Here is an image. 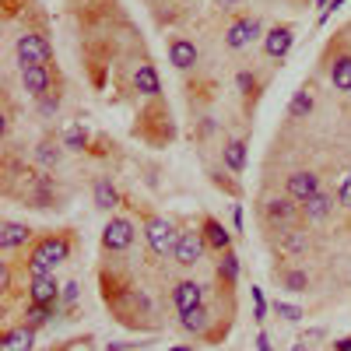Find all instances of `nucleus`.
<instances>
[{
    "label": "nucleus",
    "instance_id": "nucleus-7",
    "mask_svg": "<svg viewBox=\"0 0 351 351\" xmlns=\"http://www.w3.org/2000/svg\"><path fill=\"white\" fill-rule=\"evenodd\" d=\"M253 39H260V21H256V18H239V21L225 32L228 49H246Z\"/></svg>",
    "mask_w": 351,
    "mask_h": 351
},
{
    "label": "nucleus",
    "instance_id": "nucleus-20",
    "mask_svg": "<svg viewBox=\"0 0 351 351\" xmlns=\"http://www.w3.org/2000/svg\"><path fill=\"white\" fill-rule=\"evenodd\" d=\"M180 327H183V330H190V334H204V330H208V309L197 306V309L180 313Z\"/></svg>",
    "mask_w": 351,
    "mask_h": 351
},
{
    "label": "nucleus",
    "instance_id": "nucleus-39",
    "mask_svg": "<svg viewBox=\"0 0 351 351\" xmlns=\"http://www.w3.org/2000/svg\"><path fill=\"white\" fill-rule=\"evenodd\" d=\"M106 351H123V344H109Z\"/></svg>",
    "mask_w": 351,
    "mask_h": 351
},
{
    "label": "nucleus",
    "instance_id": "nucleus-6",
    "mask_svg": "<svg viewBox=\"0 0 351 351\" xmlns=\"http://www.w3.org/2000/svg\"><path fill=\"white\" fill-rule=\"evenodd\" d=\"M204 250H208V239H204V232H180V243H176V263H183V267H193L200 263Z\"/></svg>",
    "mask_w": 351,
    "mask_h": 351
},
{
    "label": "nucleus",
    "instance_id": "nucleus-32",
    "mask_svg": "<svg viewBox=\"0 0 351 351\" xmlns=\"http://www.w3.org/2000/svg\"><path fill=\"white\" fill-rule=\"evenodd\" d=\"M253 316H256V319L267 316V302H263V291H260V288H253Z\"/></svg>",
    "mask_w": 351,
    "mask_h": 351
},
{
    "label": "nucleus",
    "instance_id": "nucleus-42",
    "mask_svg": "<svg viewBox=\"0 0 351 351\" xmlns=\"http://www.w3.org/2000/svg\"><path fill=\"white\" fill-rule=\"evenodd\" d=\"M225 4H239V0H225Z\"/></svg>",
    "mask_w": 351,
    "mask_h": 351
},
{
    "label": "nucleus",
    "instance_id": "nucleus-21",
    "mask_svg": "<svg viewBox=\"0 0 351 351\" xmlns=\"http://www.w3.org/2000/svg\"><path fill=\"white\" fill-rule=\"evenodd\" d=\"M221 155H225V165L232 172H243L246 169V144L243 141H228L225 148H221Z\"/></svg>",
    "mask_w": 351,
    "mask_h": 351
},
{
    "label": "nucleus",
    "instance_id": "nucleus-33",
    "mask_svg": "<svg viewBox=\"0 0 351 351\" xmlns=\"http://www.w3.org/2000/svg\"><path fill=\"white\" fill-rule=\"evenodd\" d=\"M337 197H341V208H351V172L344 176V183H341V193H337Z\"/></svg>",
    "mask_w": 351,
    "mask_h": 351
},
{
    "label": "nucleus",
    "instance_id": "nucleus-25",
    "mask_svg": "<svg viewBox=\"0 0 351 351\" xmlns=\"http://www.w3.org/2000/svg\"><path fill=\"white\" fill-rule=\"evenodd\" d=\"M281 246H285L288 253H306L309 239H306V232H295V228H285V232H281Z\"/></svg>",
    "mask_w": 351,
    "mask_h": 351
},
{
    "label": "nucleus",
    "instance_id": "nucleus-28",
    "mask_svg": "<svg viewBox=\"0 0 351 351\" xmlns=\"http://www.w3.org/2000/svg\"><path fill=\"white\" fill-rule=\"evenodd\" d=\"M281 285H285L288 291H306V288H309V274H306V271H285V274H281Z\"/></svg>",
    "mask_w": 351,
    "mask_h": 351
},
{
    "label": "nucleus",
    "instance_id": "nucleus-5",
    "mask_svg": "<svg viewBox=\"0 0 351 351\" xmlns=\"http://www.w3.org/2000/svg\"><path fill=\"white\" fill-rule=\"evenodd\" d=\"M134 243V221L130 218H109V225L102 228V246L109 253H120Z\"/></svg>",
    "mask_w": 351,
    "mask_h": 351
},
{
    "label": "nucleus",
    "instance_id": "nucleus-16",
    "mask_svg": "<svg viewBox=\"0 0 351 351\" xmlns=\"http://www.w3.org/2000/svg\"><path fill=\"white\" fill-rule=\"evenodd\" d=\"M134 88L141 95H158L162 92V81H158V71L152 64H141L137 74H134Z\"/></svg>",
    "mask_w": 351,
    "mask_h": 351
},
{
    "label": "nucleus",
    "instance_id": "nucleus-38",
    "mask_svg": "<svg viewBox=\"0 0 351 351\" xmlns=\"http://www.w3.org/2000/svg\"><path fill=\"white\" fill-rule=\"evenodd\" d=\"M330 4H334V0H316V8H324V14L330 11Z\"/></svg>",
    "mask_w": 351,
    "mask_h": 351
},
{
    "label": "nucleus",
    "instance_id": "nucleus-2",
    "mask_svg": "<svg viewBox=\"0 0 351 351\" xmlns=\"http://www.w3.org/2000/svg\"><path fill=\"white\" fill-rule=\"evenodd\" d=\"M18 60H21V67H46L49 60H53V46L46 43V36H39V32H25V36H18Z\"/></svg>",
    "mask_w": 351,
    "mask_h": 351
},
{
    "label": "nucleus",
    "instance_id": "nucleus-40",
    "mask_svg": "<svg viewBox=\"0 0 351 351\" xmlns=\"http://www.w3.org/2000/svg\"><path fill=\"white\" fill-rule=\"evenodd\" d=\"M291 351H306V341H299V344H295V348H291Z\"/></svg>",
    "mask_w": 351,
    "mask_h": 351
},
{
    "label": "nucleus",
    "instance_id": "nucleus-18",
    "mask_svg": "<svg viewBox=\"0 0 351 351\" xmlns=\"http://www.w3.org/2000/svg\"><path fill=\"white\" fill-rule=\"evenodd\" d=\"M302 211H306V218H313V221H324V218L334 211V197H327L324 190H319L313 200H306V204H302Z\"/></svg>",
    "mask_w": 351,
    "mask_h": 351
},
{
    "label": "nucleus",
    "instance_id": "nucleus-12",
    "mask_svg": "<svg viewBox=\"0 0 351 351\" xmlns=\"http://www.w3.org/2000/svg\"><path fill=\"white\" fill-rule=\"evenodd\" d=\"M32 239V228L21 225V221H4L0 225V250H18Z\"/></svg>",
    "mask_w": 351,
    "mask_h": 351
},
{
    "label": "nucleus",
    "instance_id": "nucleus-24",
    "mask_svg": "<svg viewBox=\"0 0 351 351\" xmlns=\"http://www.w3.org/2000/svg\"><path fill=\"white\" fill-rule=\"evenodd\" d=\"M53 313H56V302H49V306L46 302H32V306H28V313H25L28 316V327H43Z\"/></svg>",
    "mask_w": 351,
    "mask_h": 351
},
{
    "label": "nucleus",
    "instance_id": "nucleus-30",
    "mask_svg": "<svg viewBox=\"0 0 351 351\" xmlns=\"http://www.w3.org/2000/svg\"><path fill=\"white\" fill-rule=\"evenodd\" d=\"M274 313L285 316V319H291V324H295V319H302V309H299V306H288V302H274Z\"/></svg>",
    "mask_w": 351,
    "mask_h": 351
},
{
    "label": "nucleus",
    "instance_id": "nucleus-35",
    "mask_svg": "<svg viewBox=\"0 0 351 351\" xmlns=\"http://www.w3.org/2000/svg\"><path fill=\"white\" fill-rule=\"evenodd\" d=\"M77 288H81L77 281H71V285H64V302H67V306H74V302H77Z\"/></svg>",
    "mask_w": 351,
    "mask_h": 351
},
{
    "label": "nucleus",
    "instance_id": "nucleus-14",
    "mask_svg": "<svg viewBox=\"0 0 351 351\" xmlns=\"http://www.w3.org/2000/svg\"><path fill=\"white\" fill-rule=\"evenodd\" d=\"M169 60L172 67H180V71H190L197 64V46L190 39H172L169 43Z\"/></svg>",
    "mask_w": 351,
    "mask_h": 351
},
{
    "label": "nucleus",
    "instance_id": "nucleus-10",
    "mask_svg": "<svg viewBox=\"0 0 351 351\" xmlns=\"http://www.w3.org/2000/svg\"><path fill=\"white\" fill-rule=\"evenodd\" d=\"M172 299H176V309H180V313L197 309L204 302V288L197 281H180V285H176V291H172Z\"/></svg>",
    "mask_w": 351,
    "mask_h": 351
},
{
    "label": "nucleus",
    "instance_id": "nucleus-15",
    "mask_svg": "<svg viewBox=\"0 0 351 351\" xmlns=\"http://www.w3.org/2000/svg\"><path fill=\"white\" fill-rule=\"evenodd\" d=\"M204 239H208V246L211 250H218V253H225L228 246H232V236H228V228L218 221V218H204Z\"/></svg>",
    "mask_w": 351,
    "mask_h": 351
},
{
    "label": "nucleus",
    "instance_id": "nucleus-1",
    "mask_svg": "<svg viewBox=\"0 0 351 351\" xmlns=\"http://www.w3.org/2000/svg\"><path fill=\"white\" fill-rule=\"evenodd\" d=\"M71 256V239L67 236H46L32 256H28V274L32 278H43V274H53L56 263H64Z\"/></svg>",
    "mask_w": 351,
    "mask_h": 351
},
{
    "label": "nucleus",
    "instance_id": "nucleus-9",
    "mask_svg": "<svg viewBox=\"0 0 351 351\" xmlns=\"http://www.w3.org/2000/svg\"><path fill=\"white\" fill-rule=\"evenodd\" d=\"M291 43H295V32H291L288 25H278V28H271V32L263 36V53H267L271 60H281V56L291 49Z\"/></svg>",
    "mask_w": 351,
    "mask_h": 351
},
{
    "label": "nucleus",
    "instance_id": "nucleus-41",
    "mask_svg": "<svg viewBox=\"0 0 351 351\" xmlns=\"http://www.w3.org/2000/svg\"><path fill=\"white\" fill-rule=\"evenodd\" d=\"M172 351H193V348H172Z\"/></svg>",
    "mask_w": 351,
    "mask_h": 351
},
{
    "label": "nucleus",
    "instance_id": "nucleus-13",
    "mask_svg": "<svg viewBox=\"0 0 351 351\" xmlns=\"http://www.w3.org/2000/svg\"><path fill=\"white\" fill-rule=\"evenodd\" d=\"M28 299L32 302H56L60 299V285H56L53 274H43V278H32V288H28Z\"/></svg>",
    "mask_w": 351,
    "mask_h": 351
},
{
    "label": "nucleus",
    "instance_id": "nucleus-29",
    "mask_svg": "<svg viewBox=\"0 0 351 351\" xmlns=\"http://www.w3.org/2000/svg\"><path fill=\"white\" fill-rule=\"evenodd\" d=\"M39 162L43 165H56V162H60V148H53V144H39Z\"/></svg>",
    "mask_w": 351,
    "mask_h": 351
},
{
    "label": "nucleus",
    "instance_id": "nucleus-34",
    "mask_svg": "<svg viewBox=\"0 0 351 351\" xmlns=\"http://www.w3.org/2000/svg\"><path fill=\"white\" fill-rule=\"evenodd\" d=\"M236 81H239V92H246V95H250V92H253V88H256V77H253L250 71H243V74H239Z\"/></svg>",
    "mask_w": 351,
    "mask_h": 351
},
{
    "label": "nucleus",
    "instance_id": "nucleus-37",
    "mask_svg": "<svg viewBox=\"0 0 351 351\" xmlns=\"http://www.w3.org/2000/svg\"><path fill=\"white\" fill-rule=\"evenodd\" d=\"M334 351H351V337H341V341H334Z\"/></svg>",
    "mask_w": 351,
    "mask_h": 351
},
{
    "label": "nucleus",
    "instance_id": "nucleus-31",
    "mask_svg": "<svg viewBox=\"0 0 351 351\" xmlns=\"http://www.w3.org/2000/svg\"><path fill=\"white\" fill-rule=\"evenodd\" d=\"M56 109H60V99H56V95H43V99H39V112H43V116H53Z\"/></svg>",
    "mask_w": 351,
    "mask_h": 351
},
{
    "label": "nucleus",
    "instance_id": "nucleus-19",
    "mask_svg": "<svg viewBox=\"0 0 351 351\" xmlns=\"http://www.w3.org/2000/svg\"><path fill=\"white\" fill-rule=\"evenodd\" d=\"M330 81L337 92H351V56H337L330 64Z\"/></svg>",
    "mask_w": 351,
    "mask_h": 351
},
{
    "label": "nucleus",
    "instance_id": "nucleus-23",
    "mask_svg": "<svg viewBox=\"0 0 351 351\" xmlns=\"http://www.w3.org/2000/svg\"><path fill=\"white\" fill-rule=\"evenodd\" d=\"M218 278H221L225 285H236V278H239V256L232 253V250H225V253H221V263H218Z\"/></svg>",
    "mask_w": 351,
    "mask_h": 351
},
{
    "label": "nucleus",
    "instance_id": "nucleus-36",
    "mask_svg": "<svg viewBox=\"0 0 351 351\" xmlns=\"http://www.w3.org/2000/svg\"><path fill=\"white\" fill-rule=\"evenodd\" d=\"M256 351H271V337H267V334L256 337Z\"/></svg>",
    "mask_w": 351,
    "mask_h": 351
},
{
    "label": "nucleus",
    "instance_id": "nucleus-3",
    "mask_svg": "<svg viewBox=\"0 0 351 351\" xmlns=\"http://www.w3.org/2000/svg\"><path fill=\"white\" fill-rule=\"evenodd\" d=\"M144 236H148L152 253H158V256L176 253V243H180V232H176L172 221H165V218H148V225H144Z\"/></svg>",
    "mask_w": 351,
    "mask_h": 351
},
{
    "label": "nucleus",
    "instance_id": "nucleus-4",
    "mask_svg": "<svg viewBox=\"0 0 351 351\" xmlns=\"http://www.w3.org/2000/svg\"><path fill=\"white\" fill-rule=\"evenodd\" d=\"M299 208H302V204H299V200H291V197L285 193V197H271L267 204H263V215H267L271 225H278V232H285V228L295 225Z\"/></svg>",
    "mask_w": 351,
    "mask_h": 351
},
{
    "label": "nucleus",
    "instance_id": "nucleus-17",
    "mask_svg": "<svg viewBox=\"0 0 351 351\" xmlns=\"http://www.w3.org/2000/svg\"><path fill=\"white\" fill-rule=\"evenodd\" d=\"M32 341H36V327H18V330L4 334V348H0V351H28Z\"/></svg>",
    "mask_w": 351,
    "mask_h": 351
},
{
    "label": "nucleus",
    "instance_id": "nucleus-26",
    "mask_svg": "<svg viewBox=\"0 0 351 351\" xmlns=\"http://www.w3.org/2000/svg\"><path fill=\"white\" fill-rule=\"evenodd\" d=\"M309 109H313V95L309 92H295V99H291V106H288V116L291 120H302V116H309Z\"/></svg>",
    "mask_w": 351,
    "mask_h": 351
},
{
    "label": "nucleus",
    "instance_id": "nucleus-22",
    "mask_svg": "<svg viewBox=\"0 0 351 351\" xmlns=\"http://www.w3.org/2000/svg\"><path fill=\"white\" fill-rule=\"evenodd\" d=\"M116 204H120V193H116V186H112L109 180H99V183H95V208L109 211V208H116Z\"/></svg>",
    "mask_w": 351,
    "mask_h": 351
},
{
    "label": "nucleus",
    "instance_id": "nucleus-11",
    "mask_svg": "<svg viewBox=\"0 0 351 351\" xmlns=\"http://www.w3.org/2000/svg\"><path fill=\"white\" fill-rule=\"evenodd\" d=\"M21 84H25V92L28 95H49V71L46 67H21Z\"/></svg>",
    "mask_w": 351,
    "mask_h": 351
},
{
    "label": "nucleus",
    "instance_id": "nucleus-8",
    "mask_svg": "<svg viewBox=\"0 0 351 351\" xmlns=\"http://www.w3.org/2000/svg\"><path fill=\"white\" fill-rule=\"evenodd\" d=\"M285 190H288V197H291V200L306 204V200H313V197L319 193V180H316L313 172H291Z\"/></svg>",
    "mask_w": 351,
    "mask_h": 351
},
{
    "label": "nucleus",
    "instance_id": "nucleus-27",
    "mask_svg": "<svg viewBox=\"0 0 351 351\" xmlns=\"http://www.w3.org/2000/svg\"><path fill=\"white\" fill-rule=\"evenodd\" d=\"M84 144H88V134H84V127H81V123L67 127V134H64V148H71V152H81Z\"/></svg>",
    "mask_w": 351,
    "mask_h": 351
}]
</instances>
